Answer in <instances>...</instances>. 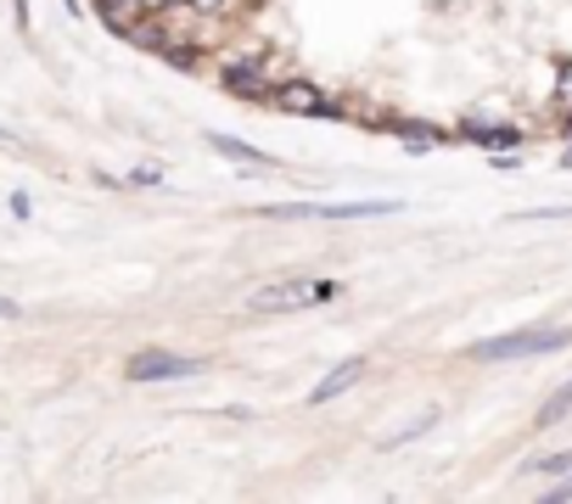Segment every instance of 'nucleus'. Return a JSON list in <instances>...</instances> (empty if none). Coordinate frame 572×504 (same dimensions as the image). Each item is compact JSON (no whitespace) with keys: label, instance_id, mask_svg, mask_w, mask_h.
I'll return each mask as SVG.
<instances>
[{"label":"nucleus","instance_id":"4468645a","mask_svg":"<svg viewBox=\"0 0 572 504\" xmlns=\"http://www.w3.org/2000/svg\"><path fill=\"white\" fill-rule=\"evenodd\" d=\"M555 102H561V107L572 113V56H566V62L555 67Z\"/></svg>","mask_w":572,"mask_h":504},{"label":"nucleus","instance_id":"0eeeda50","mask_svg":"<svg viewBox=\"0 0 572 504\" xmlns=\"http://www.w3.org/2000/svg\"><path fill=\"white\" fill-rule=\"evenodd\" d=\"M360 376H365V359H343V365H332V370H325V381H314L309 403H332V398H343Z\"/></svg>","mask_w":572,"mask_h":504},{"label":"nucleus","instance_id":"39448f33","mask_svg":"<svg viewBox=\"0 0 572 504\" xmlns=\"http://www.w3.org/2000/svg\"><path fill=\"white\" fill-rule=\"evenodd\" d=\"M124 376H129L135 387H146V381H180V376H202V359L146 348V354H135V359H129V370H124Z\"/></svg>","mask_w":572,"mask_h":504},{"label":"nucleus","instance_id":"f8f14e48","mask_svg":"<svg viewBox=\"0 0 572 504\" xmlns=\"http://www.w3.org/2000/svg\"><path fill=\"white\" fill-rule=\"evenodd\" d=\"M433 427H438V409H427V414H422V420H410V427H404V432H393V438H387L382 449H404V443H416V438H427Z\"/></svg>","mask_w":572,"mask_h":504},{"label":"nucleus","instance_id":"dca6fc26","mask_svg":"<svg viewBox=\"0 0 572 504\" xmlns=\"http://www.w3.org/2000/svg\"><path fill=\"white\" fill-rule=\"evenodd\" d=\"M29 213H34V202L23 191H12V219H29Z\"/></svg>","mask_w":572,"mask_h":504},{"label":"nucleus","instance_id":"6ab92c4d","mask_svg":"<svg viewBox=\"0 0 572 504\" xmlns=\"http://www.w3.org/2000/svg\"><path fill=\"white\" fill-rule=\"evenodd\" d=\"M12 314H18V303H12V297H0V319H12Z\"/></svg>","mask_w":572,"mask_h":504},{"label":"nucleus","instance_id":"2eb2a0df","mask_svg":"<svg viewBox=\"0 0 572 504\" xmlns=\"http://www.w3.org/2000/svg\"><path fill=\"white\" fill-rule=\"evenodd\" d=\"M186 7H191L197 18H225V12L236 7V0H186Z\"/></svg>","mask_w":572,"mask_h":504},{"label":"nucleus","instance_id":"1a4fd4ad","mask_svg":"<svg viewBox=\"0 0 572 504\" xmlns=\"http://www.w3.org/2000/svg\"><path fill=\"white\" fill-rule=\"evenodd\" d=\"M208 146H214L219 157H230V162H248V168H264V162H270V168H275V157H264L253 140H241V135H225V129H214V135H208Z\"/></svg>","mask_w":572,"mask_h":504},{"label":"nucleus","instance_id":"f257e3e1","mask_svg":"<svg viewBox=\"0 0 572 504\" xmlns=\"http://www.w3.org/2000/svg\"><path fill=\"white\" fill-rule=\"evenodd\" d=\"M572 348L566 325H533V330H511V336H488V343L471 348L477 365H506V359H539V354H561Z\"/></svg>","mask_w":572,"mask_h":504},{"label":"nucleus","instance_id":"f03ea898","mask_svg":"<svg viewBox=\"0 0 572 504\" xmlns=\"http://www.w3.org/2000/svg\"><path fill=\"white\" fill-rule=\"evenodd\" d=\"M343 286L325 281V275H309V281H275V286H259L253 292V308L259 314H298V308H320L332 303Z\"/></svg>","mask_w":572,"mask_h":504},{"label":"nucleus","instance_id":"f3484780","mask_svg":"<svg viewBox=\"0 0 572 504\" xmlns=\"http://www.w3.org/2000/svg\"><path fill=\"white\" fill-rule=\"evenodd\" d=\"M550 498H555V504H566V498H572V476H561V482L550 487Z\"/></svg>","mask_w":572,"mask_h":504},{"label":"nucleus","instance_id":"a211bd4d","mask_svg":"<svg viewBox=\"0 0 572 504\" xmlns=\"http://www.w3.org/2000/svg\"><path fill=\"white\" fill-rule=\"evenodd\" d=\"M12 18H18V29H29V0H12Z\"/></svg>","mask_w":572,"mask_h":504},{"label":"nucleus","instance_id":"aec40b11","mask_svg":"<svg viewBox=\"0 0 572 504\" xmlns=\"http://www.w3.org/2000/svg\"><path fill=\"white\" fill-rule=\"evenodd\" d=\"M561 135H566V140H572V113H566V124H561Z\"/></svg>","mask_w":572,"mask_h":504},{"label":"nucleus","instance_id":"423d86ee","mask_svg":"<svg viewBox=\"0 0 572 504\" xmlns=\"http://www.w3.org/2000/svg\"><path fill=\"white\" fill-rule=\"evenodd\" d=\"M225 91L241 102H270V67H225Z\"/></svg>","mask_w":572,"mask_h":504},{"label":"nucleus","instance_id":"9d476101","mask_svg":"<svg viewBox=\"0 0 572 504\" xmlns=\"http://www.w3.org/2000/svg\"><path fill=\"white\" fill-rule=\"evenodd\" d=\"M96 12L107 18V29H113V34H124L141 12H152V0H96Z\"/></svg>","mask_w":572,"mask_h":504},{"label":"nucleus","instance_id":"412c9836","mask_svg":"<svg viewBox=\"0 0 572 504\" xmlns=\"http://www.w3.org/2000/svg\"><path fill=\"white\" fill-rule=\"evenodd\" d=\"M561 168H572V146H566V157H561Z\"/></svg>","mask_w":572,"mask_h":504},{"label":"nucleus","instance_id":"20e7f679","mask_svg":"<svg viewBox=\"0 0 572 504\" xmlns=\"http://www.w3.org/2000/svg\"><path fill=\"white\" fill-rule=\"evenodd\" d=\"M404 202H393V197H376V202H292V208H275L281 219H337V224H349V219H387V213H398Z\"/></svg>","mask_w":572,"mask_h":504},{"label":"nucleus","instance_id":"7ed1b4c3","mask_svg":"<svg viewBox=\"0 0 572 504\" xmlns=\"http://www.w3.org/2000/svg\"><path fill=\"white\" fill-rule=\"evenodd\" d=\"M270 102H275V113H292V118H343L337 102L325 96L320 84H309V78H281L270 91Z\"/></svg>","mask_w":572,"mask_h":504},{"label":"nucleus","instance_id":"6e6552de","mask_svg":"<svg viewBox=\"0 0 572 504\" xmlns=\"http://www.w3.org/2000/svg\"><path fill=\"white\" fill-rule=\"evenodd\" d=\"M460 135H466V140H477L482 151H511V146H522V129H511V124H495V129H488L482 118H466V124H460Z\"/></svg>","mask_w":572,"mask_h":504},{"label":"nucleus","instance_id":"9b49d317","mask_svg":"<svg viewBox=\"0 0 572 504\" xmlns=\"http://www.w3.org/2000/svg\"><path fill=\"white\" fill-rule=\"evenodd\" d=\"M561 414H572V381H566V387H555V392L539 403V427H555Z\"/></svg>","mask_w":572,"mask_h":504},{"label":"nucleus","instance_id":"ddd939ff","mask_svg":"<svg viewBox=\"0 0 572 504\" xmlns=\"http://www.w3.org/2000/svg\"><path fill=\"white\" fill-rule=\"evenodd\" d=\"M528 471H533V476H566V471H572V449L544 454V460H528Z\"/></svg>","mask_w":572,"mask_h":504}]
</instances>
